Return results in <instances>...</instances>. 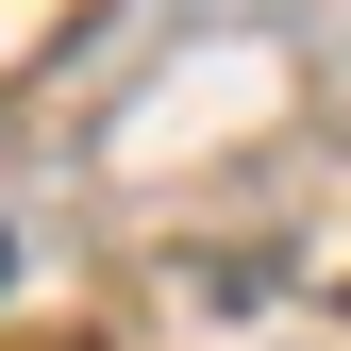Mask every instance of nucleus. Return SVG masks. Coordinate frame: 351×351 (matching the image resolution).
Instances as JSON below:
<instances>
[{
  "label": "nucleus",
  "mask_w": 351,
  "mask_h": 351,
  "mask_svg": "<svg viewBox=\"0 0 351 351\" xmlns=\"http://www.w3.org/2000/svg\"><path fill=\"white\" fill-rule=\"evenodd\" d=\"M0 268H17V251H0Z\"/></svg>",
  "instance_id": "f257e3e1"
}]
</instances>
